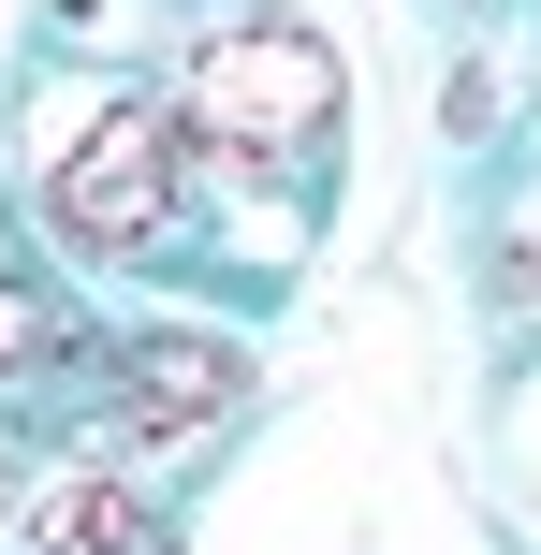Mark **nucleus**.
I'll list each match as a JSON object with an SVG mask.
<instances>
[{
    "label": "nucleus",
    "mask_w": 541,
    "mask_h": 555,
    "mask_svg": "<svg viewBox=\"0 0 541 555\" xmlns=\"http://www.w3.org/2000/svg\"><path fill=\"white\" fill-rule=\"evenodd\" d=\"M44 351V293H29V278H0V365H29Z\"/></svg>",
    "instance_id": "39448f33"
},
{
    "label": "nucleus",
    "mask_w": 541,
    "mask_h": 555,
    "mask_svg": "<svg viewBox=\"0 0 541 555\" xmlns=\"http://www.w3.org/2000/svg\"><path fill=\"white\" fill-rule=\"evenodd\" d=\"M0 555H146V498L117 468H44L0 527Z\"/></svg>",
    "instance_id": "7ed1b4c3"
},
{
    "label": "nucleus",
    "mask_w": 541,
    "mask_h": 555,
    "mask_svg": "<svg viewBox=\"0 0 541 555\" xmlns=\"http://www.w3.org/2000/svg\"><path fill=\"white\" fill-rule=\"evenodd\" d=\"M132 424L146 439H205V424H234V395H249V365H234V336H132Z\"/></svg>",
    "instance_id": "20e7f679"
},
{
    "label": "nucleus",
    "mask_w": 541,
    "mask_h": 555,
    "mask_svg": "<svg viewBox=\"0 0 541 555\" xmlns=\"http://www.w3.org/2000/svg\"><path fill=\"white\" fill-rule=\"evenodd\" d=\"M162 103H176V132L220 146V162H293V146H322V117H337V59L293 15H205L191 44H176Z\"/></svg>",
    "instance_id": "f03ea898"
},
{
    "label": "nucleus",
    "mask_w": 541,
    "mask_h": 555,
    "mask_svg": "<svg viewBox=\"0 0 541 555\" xmlns=\"http://www.w3.org/2000/svg\"><path fill=\"white\" fill-rule=\"evenodd\" d=\"M176 191H191V132H176V103H146V88H117V103H74L44 117V234L88 263H132L176 234Z\"/></svg>",
    "instance_id": "f257e3e1"
}]
</instances>
